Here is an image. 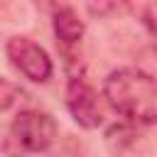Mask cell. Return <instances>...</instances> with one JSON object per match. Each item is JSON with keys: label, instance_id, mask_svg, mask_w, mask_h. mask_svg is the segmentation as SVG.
<instances>
[{"label": "cell", "instance_id": "1", "mask_svg": "<svg viewBox=\"0 0 157 157\" xmlns=\"http://www.w3.org/2000/svg\"><path fill=\"white\" fill-rule=\"evenodd\" d=\"M103 96L108 105L123 118L137 125L157 123V78L142 69H118L103 81Z\"/></svg>", "mask_w": 157, "mask_h": 157}, {"label": "cell", "instance_id": "2", "mask_svg": "<svg viewBox=\"0 0 157 157\" xmlns=\"http://www.w3.org/2000/svg\"><path fill=\"white\" fill-rule=\"evenodd\" d=\"M56 137V120L42 110H22L7 130V152L12 157L44 152Z\"/></svg>", "mask_w": 157, "mask_h": 157}, {"label": "cell", "instance_id": "3", "mask_svg": "<svg viewBox=\"0 0 157 157\" xmlns=\"http://www.w3.org/2000/svg\"><path fill=\"white\" fill-rule=\"evenodd\" d=\"M66 108L71 113V118L81 125V128H98L103 123V105L101 98L96 93V88L83 78V76H71L69 86H66Z\"/></svg>", "mask_w": 157, "mask_h": 157}, {"label": "cell", "instance_id": "4", "mask_svg": "<svg viewBox=\"0 0 157 157\" xmlns=\"http://www.w3.org/2000/svg\"><path fill=\"white\" fill-rule=\"evenodd\" d=\"M7 56L12 59V64L29 81L42 83V81H47L52 76V59H49V54L39 44L27 39V37H12L7 42Z\"/></svg>", "mask_w": 157, "mask_h": 157}, {"label": "cell", "instance_id": "5", "mask_svg": "<svg viewBox=\"0 0 157 157\" xmlns=\"http://www.w3.org/2000/svg\"><path fill=\"white\" fill-rule=\"evenodd\" d=\"M52 22H54V34H56V39H59L61 47L69 49V47H76L81 42V37H83V22H81V17L76 15L74 7H66V5L56 7Z\"/></svg>", "mask_w": 157, "mask_h": 157}, {"label": "cell", "instance_id": "6", "mask_svg": "<svg viewBox=\"0 0 157 157\" xmlns=\"http://www.w3.org/2000/svg\"><path fill=\"white\" fill-rule=\"evenodd\" d=\"M20 96H22V91H20L12 81H7V78L0 76V113L7 110V108H12Z\"/></svg>", "mask_w": 157, "mask_h": 157}, {"label": "cell", "instance_id": "7", "mask_svg": "<svg viewBox=\"0 0 157 157\" xmlns=\"http://www.w3.org/2000/svg\"><path fill=\"white\" fill-rule=\"evenodd\" d=\"M140 10H142V17H145V25L157 34V2L145 5V7H140Z\"/></svg>", "mask_w": 157, "mask_h": 157}]
</instances>
